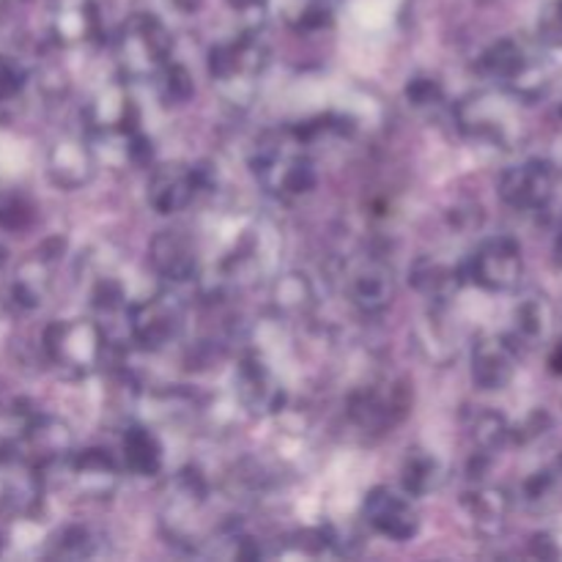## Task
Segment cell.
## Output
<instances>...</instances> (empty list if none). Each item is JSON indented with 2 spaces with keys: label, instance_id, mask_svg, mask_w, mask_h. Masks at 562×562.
I'll use <instances>...</instances> for the list:
<instances>
[{
  "label": "cell",
  "instance_id": "1",
  "mask_svg": "<svg viewBox=\"0 0 562 562\" xmlns=\"http://www.w3.org/2000/svg\"><path fill=\"white\" fill-rule=\"evenodd\" d=\"M250 168L263 190L285 198L305 195L318 181L316 168L302 151L300 137L278 135V132H269L261 140H256Z\"/></svg>",
  "mask_w": 562,
  "mask_h": 562
},
{
  "label": "cell",
  "instance_id": "2",
  "mask_svg": "<svg viewBox=\"0 0 562 562\" xmlns=\"http://www.w3.org/2000/svg\"><path fill=\"white\" fill-rule=\"evenodd\" d=\"M42 346L47 360L66 376H88L102 366L108 335L91 318H66L44 329Z\"/></svg>",
  "mask_w": 562,
  "mask_h": 562
},
{
  "label": "cell",
  "instance_id": "3",
  "mask_svg": "<svg viewBox=\"0 0 562 562\" xmlns=\"http://www.w3.org/2000/svg\"><path fill=\"white\" fill-rule=\"evenodd\" d=\"M173 53V33L159 16L137 11L121 27L115 38V58H119L121 71L135 80L154 77Z\"/></svg>",
  "mask_w": 562,
  "mask_h": 562
},
{
  "label": "cell",
  "instance_id": "4",
  "mask_svg": "<svg viewBox=\"0 0 562 562\" xmlns=\"http://www.w3.org/2000/svg\"><path fill=\"white\" fill-rule=\"evenodd\" d=\"M481 69L494 80L505 82L516 99H536L547 88V69L541 60L516 38H499L483 53Z\"/></svg>",
  "mask_w": 562,
  "mask_h": 562
},
{
  "label": "cell",
  "instance_id": "5",
  "mask_svg": "<svg viewBox=\"0 0 562 562\" xmlns=\"http://www.w3.org/2000/svg\"><path fill=\"white\" fill-rule=\"evenodd\" d=\"M525 252L510 236H492L475 250L467 263V278L492 294H510L521 285Z\"/></svg>",
  "mask_w": 562,
  "mask_h": 562
},
{
  "label": "cell",
  "instance_id": "6",
  "mask_svg": "<svg viewBox=\"0 0 562 562\" xmlns=\"http://www.w3.org/2000/svg\"><path fill=\"white\" fill-rule=\"evenodd\" d=\"M456 121L467 137L510 148L516 137V113L508 99L497 93H472L456 108Z\"/></svg>",
  "mask_w": 562,
  "mask_h": 562
},
{
  "label": "cell",
  "instance_id": "7",
  "mask_svg": "<svg viewBox=\"0 0 562 562\" xmlns=\"http://www.w3.org/2000/svg\"><path fill=\"white\" fill-rule=\"evenodd\" d=\"M212 184L206 165H159L146 184V201L157 214L184 212L192 198Z\"/></svg>",
  "mask_w": 562,
  "mask_h": 562
},
{
  "label": "cell",
  "instance_id": "8",
  "mask_svg": "<svg viewBox=\"0 0 562 562\" xmlns=\"http://www.w3.org/2000/svg\"><path fill=\"white\" fill-rule=\"evenodd\" d=\"M554 184H558V173H554L552 162L527 159V162L514 165L499 176L497 190L508 206L519 209V212H536L552 201Z\"/></svg>",
  "mask_w": 562,
  "mask_h": 562
},
{
  "label": "cell",
  "instance_id": "9",
  "mask_svg": "<svg viewBox=\"0 0 562 562\" xmlns=\"http://www.w3.org/2000/svg\"><path fill=\"white\" fill-rule=\"evenodd\" d=\"M362 519L379 532V536L390 538L395 543H406L417 536L420 530V516H417L412 497L404 492H393L387 486H379L366 494L362 499Z\"/></svg>",
  "mask_w": 562,
  "mask_h": 562
},
{
  "label": "cell",
  "instance_id": "10",
  "mask_svg": "<svg viewBox=\"0 0 562 562\" xmlns=\"http://www.w3.org/2000/svg\"><path fill=\"white\" fill-rule=\"evenodd\" d=\"M181 327V307L173 296H151L126 307V329L140 349L159 351L176 340Z\"/></svg>",
  "mask_w": 562,
  "mask_h": 562
},
{
  "label": "cell",
  "instance_id": "11",
  "mask_svg": "<svg viewBox=\"0 0 562 562\" xmlns=\"http://www.w3.org/2000/svg\"><path fill=\"white\" fill-rule=\"evenodd\" d=\"M519 368V346L510 335H486L472 346V382L483 393L505 390Z\"/></svg>",
  "mask_w": 562,
  "mask_h": 562
},
{
  "label": "cell",
  "instance_id": "12",
  "mask_svg": "<svg viewBox=\"0 0 562 562\" xmlns=\"http://www.w3.org/2000/svg\"><path fill=\"white\" fill-rule=\"evenodd\" d=\"M236 395H239V404L258 417L278 415L285 406L283 384L258 355L241 357L236 368Z\"/></svg>",
  "mask_w": 562,
  "mask_h": 562
},
{
  "label": "cell",
  "instance_id": "13",
  "mask_svg": "<svg viewBox=\"0 0 562 562\" xmlns=\"http://www.w3.org/2000/svg\"><path fill=\"white\" fill-rule=\"evenodd\" d=\"M349 300L355 302V307H360L362 313L373 316V313H384L395 300V272L387 261L376 256H366L362 261L355 263V269L349 272Z\"/></svg>",
  "mask_w": 562,
  "mask_h": 562
},
{
  "label": "cell",
  "instance_id": "14",
  "mask_svg": "<svg viewBox=\"0 0 562 562\" xmlns=\"http://www.w3.org/2000/svg\"><path fill=\"white\" fill-rule=\"evenodd\" d=\"M148 258L159 278L168 283H190L198 278V250L187 231L165 228L148 245Z\"/></svg>",
  "mask_w": 562,
  "mask_h": 562
},
{
  "label": "cell",
  "instance_id": "15",
  "mask_svg": "<svg viewBox=\"0 0 562 562\" xmlns=\"http://www.w3.org/2000/svg\"><path fill=\"white\" fill-rule=\"evenodd\" d=\"M47 176L58 190H82L97 176V157L80 137H60L47 151Z\"/></svg>",
  "mask_w": 562,
  "mask_h": 562
},
{
  "label": "cell",
  "instance_id": "16",
  "mask_svg": "<svg viewBox=\"0 0 562 562\" xmlns=\"http://www.w3.org/2000/svg\"><path fill=\"white\" fill-rule=\"evenodd\" d=\"M22 448L31 464L53 467L71 456V431L58 417L33 415L22 428Z\"/></svg>",
  "mask_w": 562,
  "mask_h": 562
},
{
  "label": "cell",
  "instance_id": "17",
  "mask_svg": "<svg viewBox=\"0 0 562 562\" xmlns=\"http://www.w3.org/2000/svg\"><path fill=\"white\" fill-rule=\"evenodd\" d=\"M467 280V269L448 263L437 256H420L409 267V283L420 296H426L431 305L448 307L459 296L461 285Z\"/></svg>",
  "mask_w": 562,
  "mask_h": 562
},
{
  "label": "cell",
  "instance_id": "18",
  "mask_svg": "<svg viewBox=\"0 0 562 562\" xmlns=\"http://www.w3.org/2000/svg\"><path fill=\"white\" fill-rule=\"evenodd\" d=\"M88 130L97 135H130L137 130V104L124 86H108L91 99L86 110Z\"/></svg>",
  "mask_w": 562,
  "mask_h": 562
},
{
  "label": "cell",
  "instance_id": "19",
  "mask_svg": "<svg viewBox=\"0 0 562 562\" xmlns=\"http://www.w3.org/2000/svg\"><path fill=\"white\" fill-rule=\"evenodd\" d=\"M406 406H409V398L404 387H393L390 393L362 390L351 398L349 415L362 431H387L406 415Z\"/></svg>",
  "mask_w": 562,
  "mask_h": 562
},
{
  "label": "cell",
  "instance_id": "20",
  "mask_svg": "<svg viewBox=\"0 0 562 562\" xmlns=\"http://www.w3.org/2000/svg\"><path fill=\"white\" fill-rule=\"evenodd\" d=\"M69 470L71 477H75L77 492H82L86 497L104 499L119 488L121 467L115 464L108 450L88 448L82 453H75L69 459Z\"/></svg>",
  "mask_w": 562,
  "mask_h": 562
},
{
  "label": "cell",
  "instance_id": "21",
  "mask_svg": "<svg viewBox=\"0 0 562 562\" xmlns=\"http://www.w3.org/2000/svg\"><path fill=\"white\" fill-rule=\"evenodd\" d=\"M448 481V467L437 453L423 448H412L401 464V492L406 497H431Z\"/></svg>",
  "mask_w": 562,
  "mask_h": 562
},
{
  "label": "cell",
  "instance_id": "22",
  "mask_svg": "<svg viewBox=\"0 0 562 562\" xmlns=\"http://www.w3.org/2000/svg\"><path fill=\"white\" fill-rule=\"evenodd\" d=\"M53 258L44 256L42 250L33 252L27 261H22V267L16 269V278L11 283V300L22 311H36L38 305H44L49 294V285H53Z\"/></svg>",
  "mask_w": 562,
  "mask_h": 562
},
{
  "label": "cell",
  "instance_id": "23",
  "mask_svg": "<svg viewBox=\"0 0 562 562\" xmlns=\"http://www.w3.org/2000/svg\"><path fill=\"white\" fill-rule=\"evenodd\" d=\"M445 311L448 307L431 305V311L423 313L420 324L415 329V340L420 351L426 355V360L437 362V366H445V362L459 355V333L448 324Z\"/></svg>",
  "mask_w": 562,
  "mask_h": 562
},
{
  "label": "cell",
  "instance_id": "24",
  "mask_svg": "<svg viewBox=\"0 0 562 562\" xmlns=\"http://www.w3.org/2000/svg\"><path fill=\"white\" fill-rule=\"evenodd\" d=\"M464 508L470 514L472 525L481 536H499L508 525L510 514V499L503 488L494 486H477L475 492L464 494Z\"/></svg>",
  "mask_w": 562,
  "mask_h": 562
},
{
  "label": "cell",
  "instance_id": "25",
  "mask_svg": "<svg viewBox=\"0 0 562 562\" xmlns=\"http://www.w3.org/2000/svg\"><path fill=\"white\" fill-rule=\"evenodd\" d=\"M121 459H124V470L132 475L154 477L162 472L165 464L162 442L148 428L132 426L121 442Z\"/></svg>",
  "mask_w": 562,
  "mask_h": 562
},
{
  "label": "cell",
  "instance_id": "26",
  "mask_svg": "<svg viewBox=\"0 0 562 562\" xmlns=\"http://www.w3.org/2000/svg\"><path fill=\"white\" fill-rule=\"evenodd\" d=\"M272 305L285 318H305L316 307V289L302 272H285L272 285Z\"/></svg>",
  "mask_w": 562,
  "mask_h": 562
},
{
  "label": "cell",
  "instance_id": "27",
  "mask_svg": "<svg viewBox=\"0 0 562 562\" xmlns=\"http://www.w3.org/2000/svg\"><path fill=\"white\" fill-rule=\"evenodd\" d=\"M549 324H552V307H549L547 296L543 294L525 296L514 311V333H510V340H514L516 346L519 344L536 346L538 340L547 338Z\"/></svg>",
  "mask_w": 562,
  "mask_h": 562
},
{
  "label": "cell",
  "instance_id": "28",
  "mask_svg": "<svg viewBox=\"0 0 562 562\" xmlns=\"http://www.w3.org/2000/svg\"><path fill=\"white\" fill-rule=\"evenodd\" d=\"M467 434H470V439H472V445H475L477 453L492 456V453H497L505 442H508L510 434L514 431H510V426L505 423L503 415H497L494 409L481 406V409L472 412V415L467 417Z\"/></svg>",
  "mask_w": 562,
  "mask_h": 562
},
{
  "label": "cell",
  "instance_id": "29",
  "mask_svg": "<svg viewBox=\"0 0 562 562\" xmlns=\"http://www.w3.org/2000/svg\"><path fill=\"white\" fill-rule=\"evenodd\" d=\"M99 31V14L97 5L91 0H80V3L66 5L64 11H58L55 16V36L66 44H80L88 42L91 36H97Z\"/></svg>",
  "mask_w": 562,
  "mask_h": 562
},
{
  "label": "cell",
  "instance_id": "30",
  "mask_svg": "<svg viewBox=\"0 0 562 562\" xmlns=\"http://www.w3.org/2000/svg\"><path fill=\"white\" fill-rule=\"evenodd\" d=\"M159 77V99L165 104H184L190 102V97L195 93V86H192V75L187 71V66L181 64H165L162 69L157 71Z\"/></svg>",
  "mask_w": 562,
  "mask_h": 562
},
{
  "label": "cell",
  "instance_id": "31",
  "mask_svg": "<svg viewBox=\"0 0 562 562\" xmlns=\"http://www.w3.org/2000/svg\"><path fill=\"white\" fill-rule=\"evenodd\" d=\"M335 20V0H296L291 9V22L296 31H324Z\"/></svg>",
  "mask_w": 562,
  "mask_h": 562
},
{
  "label": "cell",
  "instance_id": "32",
  "mask_svg": "<svg viewBox=\"0 0 562 562\" xmlns=\"http://www.w3.org/2000/svg\"><path fill=\"white\" fill-rule=\"evenodd\" d=\"M93 547H97V538H93V532L82 525H69L55 536V554H58V558H91Z\"/></svg>",
  "mask_w": 562,
  "mask_h": 562
},
{
  "label": "cell",
  "instance_id": "33",
  "mask_svg": "<svg viewBox=\"0 0 562 562\" xmlns=\"http://www.w3.org/2000/svg\"><path fill=\"white\" fill-rule=\"evenodd\" d=\"M33 223V203L20 192H3L0 195V228L25 231Z\"/></svg>",
  "mask_w": 562,
  "mask_h": 562
},
{
  "label": "cell",
  "instance_id": "34",
  "mask_svg": "<svg viewBox=\"0 0 562 562\" xmlns=\"http://www.w3.org/2000/svg\"><path fill=\"white\" fill-rule=\"evenodd\" d=\"M25 82H27L25 66H22L16 58L0 55V102H11L14 97H20Z\"/></svg>",
  "mask_w": 562,
  "mask_h": 562
},
{
  "label": "cell",
  "instance_id": "35",
  "mask_svg": "<svg viewBox=\"0 0 562 562\" xmlns=\"http://www.w3.org/2000/svg\"><path fill=\"white\" fill-rule=\"evenodd\" d=\"M538 38L547 47H562V0H549L538 16Z\"/></svg>",
  "mask_w": 562,
  "mask_h": 562
},
{
  "label": "cell",
  "instance_id": "36",
  "mask_svg": "<svg viewBox=\"0 0 562 562\" xmlns=\"http://www.w3.org/2000/svg\"><path fill=\"white\" fill-rule=\"evenodd\" d=\"M445 91H442V82L437 77H428V75H417L406 82V99H409L415 108H428V104H439L442 102Z\"/></svg>",
  "mask_w": 562,
  "mask_h": 562
},
{
  "label": "cell",
  "instance_id": "37",
  "mask_svg": "<svg viewBox=\"0 0 562 562\" xmlns=\"http://www.w3.org/2000/svg\"><path fill=\"white\" fill-rule=\"evenodd\" d=\"M170 3H173L181 14H195V11L203 5V0H170Z\"/></svg>",
  "mask_w": 562,
  "mask_h": 562
},
{
  "label": "cell",
  "instance_id": "38",
  "mask_svg": "<svg viewBox=\"0 0 562 562\" xmlns=\"http://www.w3.org/2000/svg\"><path fill=\"white\" fill-rule=\"evenodd\" d=\"M549 366H552L554 373H562V344H558V349L552 351V357H549Z\"/></svg>",
  "mask_w": 562,
  "mask_h": 562
},
{
  "label": "cell",
  "instance_id": "39",
  "mask_svg": "<svg viewBox=\"0 0 562 562\" xmlns=\"http://www.w3.org/2000/svg\"><path fill=\"white\" fill-rule=\"evenodd\" d=\"M554 261H558L560 267H562V231H560L558 241H554Z\"/></svg>",
  "mask_w": 562,
  "mask_h": 562
},
{
  "label": "cell",
  "instance_id": "40",
  "mask_svg": "<svg viewBox=\"0 0 562 562\" xmlns=\"http://www.w3.org/2000/svg\"><path fill=\"white\" fill-rule=\"evenodd\" d=\"M5 258H9V250H5V247L0 245V267H3V263H5Z\"/></svg>",
  "mask_w": 562,
  "mask_h": 562
},
{
  "label": "cell",
  "instance_id": "41",
  "mask_svg": "<svg viewBox=\"0 0 562 562\" xmlns=\"http://www.w3.org/2000/svg\"><path fill=\"white\" fill-rule=\"evenodd\" d=\"M3 547H5V541H3V536H0V554H3Z\"/></svg>",
  "mask_w": 562,
  "mask_h": 562
}]
</instances>
